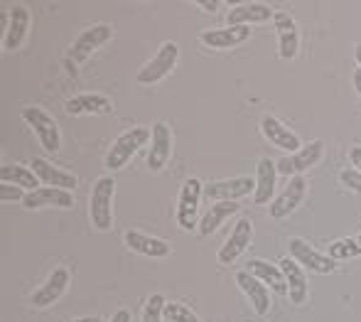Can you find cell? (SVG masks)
<instances>
[{
  "label": "cell",
  "instance_id": "12",
  "mask_svg": "<svg viewBox=\"0 0 361 322\" xmlns=\"http://www.w3.org/2000/svg\"><path fill=\"white\" fill-rule=\"evenodd\" d=\"M273 25H276L278 32V54H281V59H295L300 49V30L295 18L290 13L278 10L273 15Z\"/></svg>",
  "mask_w": 361,
  "mask_h": 322
},
{
  "label": "cell",
  "instance_id": "9",
  "mask_svg": "<svg viewBox=\"0 0 361 322\" xmlns=\"http://www.w3.org/2000/svg\"><path fill=\"white\" fill-rule=\"evenodd\" d=\"M251 239H253L251 219L241 217L236 224H233L231 234H228V239L224 242V246L219 249V254H216L219 266H233L236 263V261L241 258V254L251 246Z\"/></svg>",
  "mask_w": 361,
  "mask_h": 322
},
{
  "label": "cell",
  "instance_id": "7",
  "mask_svg": "<svg viewBox=\"0 0 361 322\" xmlns=\"http://www.w3.org/2000/svg\"><path fill=\"white\" fill-rule=\"evenodd\" d=\"M322 157H324V143L319 141V138H317V141H310V143H305L298 153H290V155L276 160L278 175L298 177V175H302V172H307L310 167L317 165Z\"/></svg>",
  "mask_w": 361,
  "mask_h": 322
},
{
  "label": "cell",
  "instance_id": "1",
  "mask_svg": "<svg viewBox=\"0 0 361 322\" xmlns=\"http://www.w3.org/2000/svg\"><path fill=\"white\" fill-rule=\"evenodd\" d=\"M147 141H152V131L145 129V126H135V129L121 133L104 157L106 170H121V167H126L130 157H133Z\"/></svg>",
  "mask_w": 361,
  "mask_h": 322
},
{
  "label": "cell",
  "instance_id": "29",
  "mask_svg": "<svg viewBox=\"0 0 361 322\" xmlns=\"http://www.w3.org/2000/svg\"><path fill=\"white\" fill-rule=\"evenodd\" d=\"M327 256H332L334 261H349L361 256V234L352 239H337L334 244H329Z\"/></svg>",
  "mask_w": 361,
  "mask_h": 322
},
{
  "label": "cell",
  "instance_id": "16",
  "mask_svg": "<svg viewBox=\"0 0 361 322\" xmlns=\"http://www.w3.org/2000/svg\"><path fill=\"white\" fill-rule=\"evenodd\" d=\"M170 157H172V131L165 121H155L152 124V148L147 153V167L152 172L162 170Z\"/></svg>",
  "mask_w": 361,
  "mask_h": 322
},
{
  "label": "cell",
  "instance_id": "30",
  "mask_svg": "<svg viewBox=\"0 0 361 322\" xmlns=\"http://www.w3.org/2000/svg\"><path fill=\"white\" fill-rule=\"evenodd\" d=\"M165 305H167L165 295L152 293L143 308V322H162V318H165Z\"/></svg>",
  "mask_w": 361,
  "mask_h": 322
},
{
  "label": "cell",
  "instance_id": "10",
  "mask_svg": "<svg viewBox=\"0 0 361 322\" xmlns=\"http://www.w3.org/2000/svg\"><path fill=\"white\" fill-rule=\"evenodd\" d=\"M251 192H256V180L251 177H228L204 185V197L209 202H236Z\"/></svg>",
  "mask_w": 361,
  "mask_h": 322
},
{
  "label": "cell",
  "instance_id": "19",
  "mask_svg": "<svg viewBox=\"0 0 361 322\" xmlns=\"http://www.w3.org/2000/svg\"><path fill=\"white\" fill-rule=\"evenodd\" d=\"M251 37V28H212V30H202L200 42L207 44L212 49H231L236 44H243Z\"/></svg>",
  "mask_w": 361,
  "mask_h": 322
},
{
  "label": "cell",
  "instance_id": "3",
  "mask_svg": "<svg viewBox=\"0 0 361 322\" xmlns=\"http://www.w3.org/2000/svg\"><path fill=\"white\" fill-rule=\"evenodd\" d=\"M20 116H23L25 124L35 131V136H37L44 153H49V155L59 153V148H62V136H59V126H57V121H54V116H49L47 111L39 109V106H25V109L20 111Z\"/></svg>",
  "mask_w": 361,
  "mask_h": 322
},
{
  "label": "cell",
  "instance_id": "20",
  "mask_svg": "<svg viewBox=\"0 0 361 322\" xmlns=\"http://www.w3.org/2000/svg\"><path fill=\"white\" fill-rule=\"evenodd\" d=\"M30 30V10L25 5H13L8 15V28H5L3 49L5 52H15L20 44L25 42Z\"/></svg>",
  "mask_w": 361,
  "mask_h": 322
},
{
  "label": "cell",
  "instance_id": "8",
  "mask_svg": "<svg viewBox=\"0 0 361 322\" xmlns=\"http://www.w3.org/2000/svg\"><path fill=\"white\" fill-rule=\"evenodd\" d=\"M288 249H290V258H295L305 270H312V273H319V275H329L337 270V261L327 254L317 251L314 246H310L305 239L300 237H293L288 242Z\"/></svg>",
  "mask_w": 361,
  "mask_h": 322
},
{
  "label": "cell",
  "instance_id": "5",
  "mask_svg": "<svg viewBox=\"0 0 361 322\" xmlns=\"http://www.w3.org/2000/svg\"><path fill=\"white\" fill-rule=\"evenodd\" d=\"M204 197V182L200 177H187L180 187V197H177V212L175 219L180 224V229L192 232L195 227H200V202Z\"/></svg>",
  "mask_w": 361,
  "mask_h": 322
},
{
  "label": "cell",
  "instance_id": "22",
  "mask_svg": "<svg viewBox=\"0 0 361 322\" xmlns=\"http://www.w3.org/2000/svg\"><path fill=\"white\" fill-rule=\"evenodd\" d=\"M278 266H281L283 275H286L290 303H293V305H302L305 300H307V293H310V285H307V275H305V268L295 258H290V256L283 258Z\"/></svg>",
  "mask_w": 361,
  "mask_h": 322
},
{
  "label": "cell",
  "instance_id": "18",
  "mask_svg": "<svg viewBox=\"0 0 361 322\" xmlns=\"http://www.w3.org/2000/svg\"><path fill=\"white\" fill-rule=\"evenodd\" d=\"M23 207L25 209H42V207L72 209L74 194L67 190H59V187H37V190L25 194Z\"/></svg>",
  "mask_w": 361,
  "mask_h": 322
},
{
  "label": "cell",
  "instance_id": "38",
  "mask_svg": "<svg viewBox=\"0 0 361 322\" xmlns=\"http://www.w3.org/2000/svg\"><path fill=\"white\" fill-rule=\"evenodd\" d=\"M72 322H104V320L96 318V315H89V318H76V320H72Z\"/></svg>",
  "mask_w": 361,
  "mask_h": 322
},
{
  "label": "cell",
  "instance_id": "21",
  "mask_svg": "<svg viewBox=\"0 0 361 322\" xmlns=\"http://www.w3.org/2000/svg\"><path fill=\"white\" fill-rule=\"evenodd\" d=\"M30 167H32L35 175L39 177V182H42L44 187H59V190H67V192H72L76 187L74 172H67V170H62V167H54L52 162L44 160V157H32Z\"/></svg>",
  "mask_w": 361,
  "mask_h": 322
},
{
  "label": "cell",
  "instance_id": "13",
  "mask_svg": "<svg viewBox=\"0 0 361 322\" xmlns=\"http://www.w3.org/2000/svg\"><path fill=\"white\" fill-rule=\"evenodd\" d=\"M67 285H69V268L59 266V268H54L52 273L47 275V280L30 295V303H32L35 308H49V305H54L62 298Z\"/></svg>",
  "mask_w": 361,
  "mask_h": 322
},
{
  "label": "cell",
  "instance_id": "31",
  "mask_svg": "<svg viewBox=\"0 0 361 322\" xmlns=\"http://www.w3.org/2000/svg\"><path fill=\"white\" fill-rule=\"evenodd\" d=\"M165 320L167 322H202L200 315L192 313L185 303H167L165 305Z\"/></svg>",
  "mask_w": 361,
  "mask_h": 322
},
{
  "label": "cell",
  "instance_id": "15",
  "mask_svg": "<svg viewBox=\"0 0 361 322\" xmlns=\"http://www.w3.org/2000/svg\"><path fill=\"white\" fill-rule=\"evenodd\" d=\"M261 133L268 143H273V145L281 148V150L298 153L300 148H302V141H300L298 133L293 129H288L283 121H278L276 116H271V114H266L261 119Z\"/></svg>",
  "mask_w": 361,
  "mask_h": 322
},
{
  "label": "cell",
  "instance_id": "11",
  "mask_svg": "<svg viewBox=\"0 0 361 322\" xmlns=\"http://www.w3.org/2000/svg\"><path fill=\"white\" fill-rule=\"evenodd\" d=\"M305 194H307V180H305V175L290 177L288 187L278 194V197L271 202V207H268L271 219H286L288 214H293L295 209L302 204Z\"/></svg>",
  "mask_w": 361,
  "mask_h": 322
},
{
  "label": "cell",
  "instance_id": "37",
  "mask_svg": "<svg viewBox=\"0 0 361 322\" xmlns=\"http://www.w3.org/2000/svg\"><path fill=\"white\" fill-rule=\"evenodd\" d=\"M354 89H357V94L361 96V69L354 71Z\"/></svg>",
  "mask_w": 361,
  "mask_h": 322
},
{
  "label": "cell",
  "instance_id": "33",
  "mask_svg": "<svg viewBox=\"0 0 361 322\" xmlns=\"http://www.w3.org/2000/svg\"><path fill=\"white\" fill-rule=\"evenodd\" d=\"M25 199V190L15 185H0V202H23Z\"/></svg>",
  "mask_w": 361,
  "mask_h": 322
},
{
  "label": "cell",
  "instance_id": "28",
  "mask_svg": "<svg viewBox=\"0 0 361 322\" xmlns=\"http://www.w3.org/2000/svg\"><path fill=\"white\" fill-rule=\"evenodd\" d=\"M0 180L5 185H15V187H23V190H37L39 187V177L35 175L32 167H25V165H18V162H5L0 167Z\"/></svg>",
  "mask_w": 361,
  "mask_h": 322
},
{
  "label": "cell",
  "instance_id": "4",
  "mask_svg": "<svg viewBox=\"0 0 361 322\" xmlns=\"http://www.w3.org/2000/svg\"><path fill=\"white\" fill-rule=\"evenodd\" d=\"M177 59H180V44L167 40V42L160 44V49L155 52V57L150 62H145L135 74V81L140 86H152L157 81H162L165 76L172 74V69L177 66Z\"/></svg>",
  "mask_w": 361,
  "mask_h": 322
},
{
  "label": "cell",
  "instance_id": "26",
  "mask_svg": "<svg viewBox=\"0 0 361 322\" xmlns=\"http://www.w3.org/2000/svg\"><path fill=\"white\" fill-rule=\"evenodd\" d=\"M69 116H89V114H111L114 101L104 94H79L64 104Z\"/></svg>",
  "mask_w": 361,
  "mask_h": 322
},
{
  "label": "cell",
  "instance_id": "32",
  "mask_svg": "<svg viewBox=\"0 0 361 322\" xmlns=\"http://www.w3.org/2000/svg\"><path fill=\"white\" fill-rule=\"evenodd\" d=\"M339 182H342L347 190L361 194V170H354V167H347V170L339 172Z\"/></svg>",
  "mask_w": 361,
  "mask_h": 322
},
{
  "label": "cell",
  "instance_id": "34",
  "mask_svg": "<svg viewBox=\"0 0 361 322\" xmlns=\"http://www.w3.org/2000/svg\"><path fill=\"white\" fill-rule=\"evenodd\" d=\"M349 162H352L354 170H361V145L349 148Z\"/></svg>",
  "mask_w": 361,
  "mask_h": 322
},
{
  "label": "cell",
  "instance_id": "35",
  "mask_svg": "<svg viewBox=\"0 0 361 322\" xmlns=\"http://www.w3.org/2000/svg\"><path fill=\"white\" fill-rule=\"evenodd\" d=\"M200 8H204L207 13H216V8H221V0H197Z\"/></svg>",
  "mask_w": 361,
  "mask_h": 322
},
{
  "label": "cell",
  "instance_id": "24",
  "mask_svg": "<svg viewBox=\"0 0 361 322\" xmlns=\"http://www.w3.org/2000/svg\"><path fill=\"white\" fill-rule=\"evenodd\" d=\"M273 15L276 13H273L266 3H241L228 10L226 23L231 25V28H251V25H256V23L271 20Z\"/></svg>",
  "mask_w": 361,
  "mask_h": 322
},
{
  "label": "cell",
  "instance_id": "23",
  "mask_svg": "<svg viewBox=\"0 0 361 322\" xmlns=\"http://www.w3.org/2000/svg\"><path fill=\"white\" fill-rule=\"evenodd\" d=\"M276 180H278V165L271 157H261L256 165V192H253V202L258 207L271 204L273 194H276Z\"/></svg>",
  "mask_w": 361,
  "mask_h": 322
},
{
  "label": "cell",
  "instance_id": "17",
  "mask_svg": "<svg viewBox=\"0 0 361 322\" xmlns=\"http://www.w3.org/2000/svg\"><path fill=\"white\" fill-rule=\"evenodd\" d=\"M123 244L130 249V251L140 254V256H147V258H167L172 254V246L165 242V239H157V237H150V234H143V232H130L123 234Z\"/></svg>",
  "mask_w": 361,
  "mask_h": 322
},
{
  "label": "cell",
  "instance_id": "36",
  "mask_svg": "<svg viewBox=\"0 0 361 322\" xmlns=\"http://www.w3.org/2000/svg\"><path fill=\"white\" fill-rule=\"evenodd\" d=\"M111 322H130V313L128 310H118V313L111 318Z\"/></svg>",
  "mask_w": 361,
  "mask_h": 322
},
{
  "label": "cell",
  "instance_id": "2",
  "mask_svg": "<svg viewBox=\"0 0 361 322\" xmlns=\"http://www.w3.org/2000/svg\"><path fill=\"white\" fill-rule=\"evenodd\" d=\"M114 192H116V182L109 175L99 177L94 182V187H91L89 214H91V224L99 232H109L114 227Z\"/></svg>",
  "mask_w": 361,
  "mask_h": 322
},
{
  "label": "cell",
  "instance_id": "6",
  "mask_svg": "<svg viewBox=\"0 0 361 322\" xmlns=\"http://www.w3.org/2000/svg\"><path fill=\"white\" fill-rule=\"evenodd\" d=\"M111 37H114V25H109V23H96V25H91V28L81 30L79 37L74 40L72 49H69V62L84 64L86 59L99 47H104Z\"/></svg>",
  "mask_w": 361,
  "mask_h": 322
},
{
  "label": "cell",
  "instance_id": "39",
  "mask_svg": "<svg viewBox=\"0 0 361 322\" xmlns=\"http://www.w3.org/2000/svg\"><path fill=\"white\" fill-rule=\"evenodd\" d=\"M354 57H357V64H359V69H361V44L354 47Z\"/></svg>",
  "mask_w": 361,
  "mask_h": 322
},
{
  "label": "cell",
  "instance_id": "14",
  "mask_svg": "<svg viewBox=\"0 0 361 322\" xmlns=\"http://www.w3.org/2000/svg\"><path fill=\"white\" fill-rule=\"evenodd\" d=\"M236 285L243 290V295L248 298L251 308L256 310V315L266 318V315L271 313V288H268L266 283H261V280L253 273H248V270H238Z\"/></svg>",
  "mask_w": 361,
  "mask_h": 322
},
{
  "label": "cell",
  "instance_id": "27",
  "mask_svg": "<svg viewBox=\"0 0 361 322\" xmlns=\"http://www.w3.org/2000/svg\"><path fill=\"white\" fill-rule=\"evenodd\" d=\"M238 209H241V207H238L236 202H214L209 209H207L204 217L200 219V227H197V229H200L202 237H209V234H214L228 217H233Z\"/></svg>",
  "mask_w": 361,
  "mask_h": 322
},
{
  "label": "cell",
  "instance_id": "25",
  "mask_svg": "<svg viewBox=\"0 0 361 322\" xmlns=\"http://www.w3.org/2000/svg\"><path fill=\"white\" fill-rule=\"evenodd\" d=\"M248 273L256 275L261 283H266L273 293L278 295H288V283H286V275H283L281 266L278 263H271V261H263V258H251L248 261Z\"/></svg>",
  "mask_w": 361,
  "mask_h": 322
}]
</instances>
